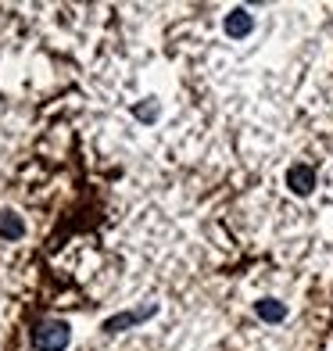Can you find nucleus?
Returning a JSON list of instances; mask_svg holds the SVG:
<instances>
[{
	"label": "nucleus",
	"instance_id": "nucleus-1",
	"mask_svg": "<svg viewBox=\"0 0 333 351\" xmlns=\"http://www.w3.org/2000/svg\"><path fill=\"white\" fill-rule=\"evenodd\" d=\"M72 344V326L65 319H43L33 330V348L36 351H65Z\"/></svg>",
	"mask_w": 333,
	"mask_h": 351
},
{
	"label": "nucleus",
	"instance_id": "nucleus-2",
	"mask_svg": "<svg viewBox=\"0 0 333 351\" xmlns=\"http://www.w3.org/2000/svg\"><path fill=\"white\" fill-rule=\"evenodd\" d=\"M158 312V301H151V305H140V308H130V312H119V315H111V319H104V333H125L130 326H136V323H144V319H151Z\"/></svg>",
	"mask_w": 333,
	"mask_h": 351
},
{
	"label": "nucleus",
	"instance_id": "nucleus-3",
	"mask_svg": "<svg viewBox=\"0 0 333 351\" xmlns=\"http://www.w3.org/2000/svg\"><path fill=\"white\" fill-rule=\"evenodd\" d=\"M315 183H319V176H315V169H312V165L294 162V165L287 169V190H291V194L308 197L312 190H315Z\"/></svg>",
	"mask_w": 333,
	"mask_h": 351
},
{
	"label": "nucleus",
	"instance_id": "nucleus-4",
	"mask_svg": "<svg viewBox=\"0 0 333 351\" xmlns=\"http://www.w3.org/2000/svg\"><path fill=\"white\" fill-rule=\"evenodd\" d=\"M222 29H226L230 40H244L255 33V14H251L247 8H233L226 19H222Z\"/></svg>",
	"mask_w": 333,
	"mask_h": 351
},
{
	"label": "nucleus",
	"instance_id": "nucleus-5",
	"mask_svg": "<svg viewBox=\"0 0 333 351\" xmlns=\"http://www.w3.org/2000/svg\"><path fill=\"white\" fill-rule=\"evenodd\" d=\"M255 315L262 323H283V319H287V305L276 298H262V301H255Z\"/></svg>",
	"mask_w": 333,
	"mask_h": 351
},
{
	"label": "nucleus",
	"instance_id": "nucleus-6",
	"mask_svg": "<svg viewBox=\"0 0 333 351\" xmlns=\"http://www.w3.org/2000/svg\"><path fill=\"white\" fill-rule=\"evenodd\" d=\"M22 233H25L22 215H14V212H0V237H8V241H18Z\"/></svg>",
	"mask_w": 333,
	"mask_h": 351
},
{
	"label": "nucleus",
	"instance_id": "nucleus-7",
	"mask_svg": "<svg viewBox=\"0 0 333 351\" xmlns=\"http://www.w3.org/2000/svg\"><path fill=\"white\" fill-rule=\"evenodd\" d=\"M133 115L144 119V122H158V115H162V104H158L154 97H147V101H140V104L133 108Z\"/></svg>",
	"mask_w": 333,
	"mask_h": 351
}]
</instances>
